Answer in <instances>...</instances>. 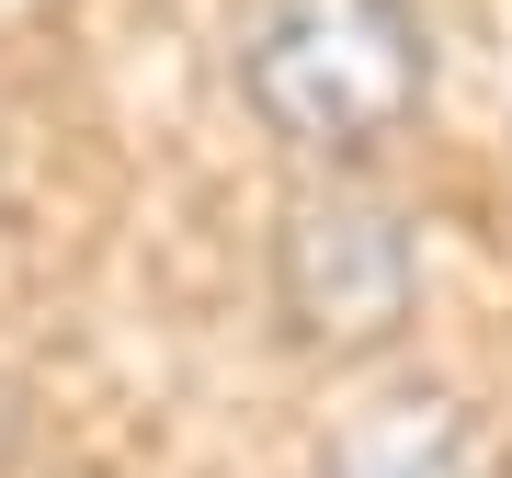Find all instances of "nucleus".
I'll return each instance as SVG.
<instances>
[{
    "instance_id": "1",
    "label": "nucleus",
    "mask_w": 512,
    "mask_h": 478,
    "mask_svg": "<svg viewBox=\"0 0 512 478\" xmlns=\"http://www.w3.org/2000/svg\"><path fill=\"white\" fill-rule=\"evenodd\" d=\"M433 92L421 0H251L239 12V103L296 160H376Z\"/></svg>"
},
{
    "instance_id": "3",
    "label": "nucleus",
    "mask_w": 512,
    "mask_h": 478,
    "mask_svg": "<svg viewBox=\"0 0 512 478\" xmlns=\"http://www.w3.org/2000/svg\"><path fill=\"white\" fill-rule=\"evenodd\" d=\"M330 478H478V433L456 399H387L342 433Z\"/></svg>"
},
{
    "instance_id": "2",
    "label": "nucleus",
    "mask_w": 512,
    "mask_h": 478,
    "mask_svg": "<svg viewBox=\"0 0 512 478\" xmlns=\"http://www.w3.org/2000/svg\"><path fill=\"white\" fill-rule=\"evenodd\" d=\"M421 308V228L410 205H387L365 183H308L274 217V319L296 353L365 365L410 331Z\"/></svg>"
},
{
    "instance_id": "4",
    "label": "nucleus",
    "mask_w": 512,
    "mask_h": 478,
    "mask_svg": "<svg viewBox=\"0 0 512 478\" xmlns=\"http://www.w3.org/2000/svg\"><path fill=\"white\" fill-rule=\"evenodd\" d=\"M0 12H23V0H0Z\"/></svg>"
}]
</instances>
